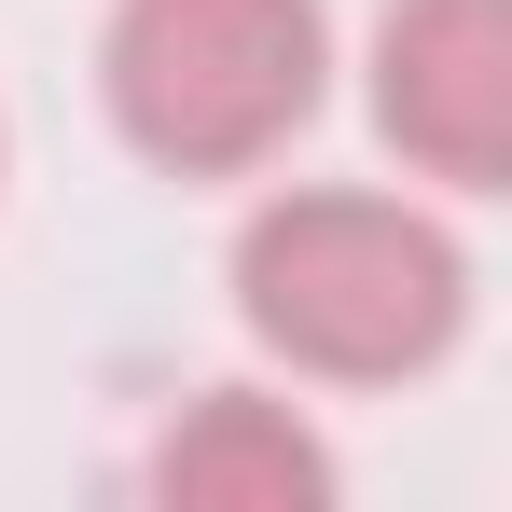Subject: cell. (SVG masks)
<instances>
[{
    "mask_svg": "<svg viewBox=\"0 0 512 512\" xmlns=\"http://www.w3.org/2000/svg\"><path fill=\"white\" fill-rule=\"evenodd\" d=\"M236 319H250L263 360H291L319 388H416L471 333V250L416 194L291 180L236 236Z\"/></svg>",
    "mask_w": 512,
    "mask_h": 512,
    "instance_id": "1",
    "label": "cell"
},
{
    "mask_svg": "<svg viewBox=\"0 0 512 512\" xmlns=\"http://www.w3.org/2000/svg\"><path fill=\"white\" fill-rule=\"evenodd\" d=\"M153 499L167 512H319L333 499V443L291 416L277 388H208L153 443Z\"/></svg>",
    "mask_w": 512,
    "mask_h": 512,
    "instance_id": "4",
    "label": "cell"
},
{
    "mask_svg": "<svg viewBox=\"0 0 512 512\" xmlns=\"http://www.w3.org/2000/svg\"><path fill=\"white\" fill-rule=\"evenodd\" d=\"M374 139L443 194L512 180V0H388L374 14Z\"/></svg>",
    "mask_w": 512,
    "mask_h": 512,
    "instance_id": "3",
    "label": "cell"
},
{
    "mask_svg": "<svg viewBox=\"0 0 512 512\" xmlns=\"http://www.w3.org/2000/svg\"><path fill=\"white\" fill-rule=\"evenodd\" d=\"M319 84H333L319 0H111V28H97V111L167 180L277 167Z\"/></svg>",
    "mask_w": 512,
    "mask_h": 512,
    "instance_id": "2",
    "label": "cell"
}]
</instances>
